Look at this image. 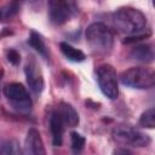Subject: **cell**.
<instances>
[{"instance_id": "2e32d148", "label": "cell", "mask_w": 155, "mask_h": 155, "mask_svg": "<svg viewBox=\"0 0 155 155\" xmlns=\"http://www.w3.org/2000/svg\"><path fill=\"white\" fill-rule=\"evenodd\" d=\"M70 144H71V154L73 155H81L86 144V139L78 132L70 133Z\"/></svg>"}, {"instance_id": "6da1fadb", "label": "cell", "mask_w": 155, "mask_h": 155, "mask_svg": "<svg viewBox=\"0 0 155 155\" xmlns=\"http://www.w3.org/2000/svg\"><path fill=\"white\" fill-rule=\"evenodd\" d=\"M113 27L121 34L128 36L144 34L147 28L145 15L134 7H121L111 15Z\"/></svg>"}, {"instance_id": "9a60e30c", "label": "cell", "mask_w": 155, "mask_h": 155, "mask_svg": "<svg viewBox=\"0 0 155 155\" xmlns=\"http://www.w3.org/2000/svg\"><path fill=\"white\" fill-rule=\"evenodd\" d=\"M0 155H23V151L16 139H1Z\"/></svg>"}, {"instance_id": "ffe728a7", "label": "cell", "mask_w": 155, "mask_h": 155, "mask_svg": "<svg viewBox=\"0 0 155 155\" xmlns=\"http://www.w3.org/2000/svg\"><path fill=\"white\" fill-rule=\"evenodd\" d=\"M111 155H132V153L130 150L125 149V148H117V149H115L113 151Z\"/></svg>"}, {"instance_id": "8fae6325", "label": "cell", "mask_w": 155, "mask_h": 155, "mask_svg": "<svg viewBox=\"0 0 155 155\" xmlns=\"http://www.w3.org/2000/svg\"><path fill=\"white\" fill-rule=\"evenodd\" d=\"M48 124H50V131L52 136V144L54 147H61L63 143V133H64L65 125L63 124L62 119L59 117V115L54 109L50 114Z\"/></svg>"}, {"instance_id": "44dd1931", "label": "cell", "mask_w": 155, "mask_h": 155, "mask_svg": "<svg viewBox=\"0 0 155 155\" xmlns=\"http://www.w3.org/2000/svg\"><path fill=\"white\" fill-rule=\"evenodd\" d=\"M2 75H4V70L0 69V84H1V79H2Z\"/></svg>"}, {"instance_id": "52a82bcc", "label": "cell", "mask_w": 155, "mask_h": 155, "mask_svg": "<svg viewBox=\"0 0 155 155\" xmlns=\"http://www.w3.org/2000/svg\"><path fill=\"white\" fill-rule=\"evenodd\" d=\"M75 11H76V6L73 1L50 0L47 2L48 19L54 25H62L67 23L71 18Z\"/></svg>"}, {"instance_id": "277c9868", "label": "cell", "mask_w": 155, "mask_h": 155, "mask_svg": "<svg viewBox=\"0 0 155 155\" xmlns=\"http://www.w3.org/2000/svg\"><path fill=\"white\" fill-rule=\"evenodd\" d=\"M96 79L102 93L109 99L119 97V78L115 68L111 64L103 63L96 69Z\"/></svg>"}, {"instance_id": "8992f818", "label": "cell", "mask_w": 155, "mask_h": 155, "mask_svg": "<svg viewBox=\"0 0 155 155\" xmlns=\"http://www.w3.org/2000/svg\"><path fill=\"white\" fill-rule=\"evenodd\" d=\"M5 97L13 109L19 113H28L31 110L33 101L27 88L19 82L7 84L4 88Z\"/></svg>"}, {"instance_id": "9c48e42d", "label": "cell", "mask_w": 155, "mask_h": 155, "mask_svg": "<svg viewBox=\"0 0 155 155\" xmlns=\"http://www.w3.org/2000/svg\"><path fill=\"white\" fill-rule=\"evenodd\" d=\"M24 150L27 155H46V149L41 134L34 127H30L27 132L24 140Z\"/></svg>"}, {"instance_id": "d6986e66", "label": "cell", "mask_w": 155, "mask_h": 155, "mask_svg": "<svg viewBox=\"0 0 155 155\" xmlns=\"http://www.w3.org/2000/svg\"><path fill=\"white\" fill-rule=\"evenodd\" d=\"M6 57H7V61L13 65H18L21 62V54L15 48H10L6 53Z\"/></svg>"}, {"instance_id": "e0dca14e", "label": "cell", "mask_w": 155, "mask_h": 155, "mask_svg": "<svg viewBox=\"0 0 155 155\" xmlns=\"http://www.w3.org/2000/svg\"><path fill=\"white\" fill-rule=\"evenodd\" d=\"M19 11V2L12 1L6 4L5 6L0 7V21H7L15 17Z\"/></svg>"}, {"instance_id": "30bf717a", "label": "cell", "mask_w": 155, "mask_h": 155, "mask_svg": "<svg viewBox=\"0 0 155 155\" xmlns=\"http://www.w3.org/2000/svg\"><path fill=\"white\" fill-rule=\"evenodd\" d=\"M54 110L57 111V114L59 115V117L62 119L63 124L65 125V127H75L79 125L80 122V117L78 111L75 110V108L67 103V102H61L58 103V105L54 108Z\"/></svg>"}, {"instance_id": "ac0fdd59", "label": "cell", "mask_w": 155, "mask_h": 155, "mask_svg": "<svg viewBox=\"0 0 155 155\" xmlns=\"http://www.w3.org/2000/svg\"><path fill=\"white\" fill-rule=\"evenodd\" d=\"M138 124L140 127H144V128H154L155 127V110H154V108L147 109L140 115Z\"/></svg>"}, {"instance_id": "5bb4252c", "label": "cell", "mask_w": 155, "mask_h": 155, "mask_svg": "<svg viewBox=\"0 0 155 155\" xmlns=\"http://www.w3.org/2000/svg\"><path fill=\"white\" fill-rule=\"evenodd\" d=\"M59 48H61V52L63 53V56L70 62L80 63L86 59V54L81 50L75 48L74 46H71L70 44H68L65 41H62L59 44Z\"/></svg>"}, {"instance_id": "7a4b0ae2", "label": "cell", "mask_w": 155, "mask_h": 155, "mask_svg": "<svg viewBox=\"0 0 155 155\" xmlns=\"http://www.w3.org/2000/svg\"><path fill=\"white\" fill-rule=\"evenodd\" d=\"M86 42L91 51L99 56H108L114 47V34L111 29L101 22L90 24L85 33Z\"/></svg>"}, {"instance_id": "4fadbf2b", "label": "cell", "mask_w": 155, "mask_h": 155, "mask_svg": "<svg viewBox=\"0 0 155 155\" xmlns=\"http://www.w3.org/2000/svg\"><path fill=\"white\" fill-rule=\"evenodd\" d=\"M28 45L31 48H34L42 58H45V59L50 58V52H48V48L44 41V38L38 31H35V30L30 31L29 38H28Z\"/></svg>"}, {"instance_id": "ba28073f", "label": "cell", "mask_w": 155, "mask_h": 155, "mask_svg": "<svg viewBox=\"0 0 155 155\" xmlns=\"http://www.w3.org/2000/svg\"><path fill=\"white\" fill-rule=\"evenodd\" d=\"M24 75L30 91L34 94L39 96L44 90L45 82H44V75L40 69V65L34 56L27 57V61L24 64Z\"/></svg>"}, {"instance_id": "5b68a950", "label": "cell", "mask_w": 155, "mask_h": 155, "mask_svg": "<svg viewBox=\"0 0 155 155\" xmlns=\"http://www.w3.org/2000/svg\"><path fill=\"white\" fill-rule=\"evenodd\" d=\"M111 134H113V138L117 143L131 145V147H137V148L147 147L151 142V138L147 133L137 130L136 127L131 125H124V124L116 125L113 128Z\"/></svg>"}, {"instance_id": "3957f363", "label": "cell", "mask_w": 155, "mask_h": 155, "mask_svg": "<svg viewBox=\"0 0 155 155\" xmlns=\"http://www.w3.org/2000/svg\"><path fill=\"white\" fill-rule=\"evenodd\" d=\"M122 85L136 90H149L155 85V73L150 68L132 67L124 70L120 76Z\"/></svg>"}, {"instance_id": "7c38bea8", "label": "cell", "mask_w": 155, "mask_h": 155, "mask_svg": "<svg viewBox=\"0 0 155 155\" xmlns=\"http://www.w3.org/2000/svg\"><path fill=\"white\" fill-rule=\"evenodd\" d=\"M130 57L133 61L140 62V63H151L154 61V48L150 44H139L136 45L131 52Z\"/></svg>"}]
</instances>
